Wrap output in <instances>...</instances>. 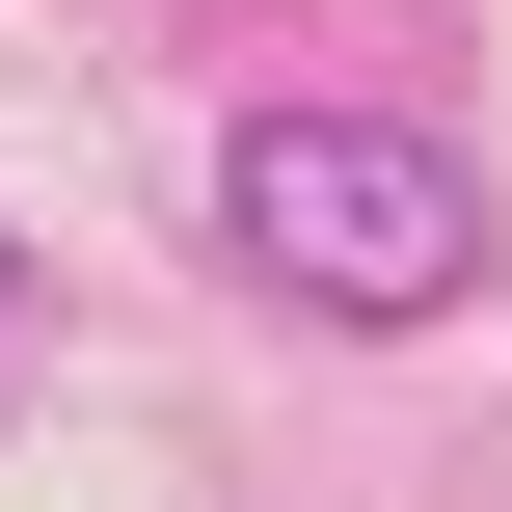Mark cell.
<instances>
[{
    "label": "cell",
    "instance_id": "cell-1",
    "mask_svg": "<svg viewBox=\"0 0 512 512\" xmlns=\"http://www.w3.org/2000/svg\"><path fill=\"white\" fill-rule=\"evenodd\" d=\"M216 243H243L270 297H324V324L486 297V189H459V135H405V108H243V135H216Z\"/></svg>",
    "mask_w": 512,
    "mask_h": 512
},
{
    "label": "cell",
    "instance_id": "cell-2",
    "mask_svg": "<svg viewBox=\"0 0 512 512\" xmlns=\"http://www.w3.org/2000/svg\"><path fill=\"white\" fill-rule=\"evenodd\" d=\"M0 324H27V270H0Z\"/></svg>",
    "mask_w": 512,
    "mask_h": 512
}]
</instances>
